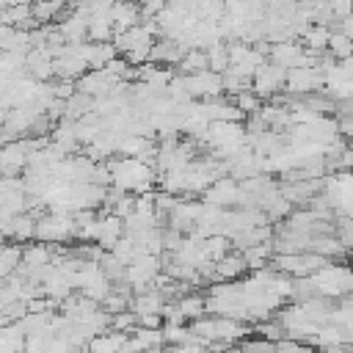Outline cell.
I'll return each instance as SVG.
<instances>
[{
    "instance_id": "obj_1",
    "label": "cell",
    "mask_w": 353,
    "mask_h": 353,
    "mask_svg": "<svg viewBox=\"0 0 353 353\" xmlns=\"http://www.w3.org/2000/svg\"><path fill=\"white\" fill-rule=\"evenodd\" d=\"M251 80H254V88H256L259 94H270V91H279V88L287 83V69H281V66H276V63H262V66L251 74Z\"/></svg>"
},
{
    "instance_id": "obj_2",
    "label": "cell",
    "mask_w": 353,
    "mask_h": 353,
    "mask_svg": "<svg viewBox=\"0 0 353 353\" xmlns=\"http://www.w3.org/2000/svg\"><path fill=\"white\" fill-rule=\"evenodd\" d=\"M334 58H339V61H347L350 55H353V41L342 33V30H336V33H331V39H328V47H325Z\"/></svg>"
}]
</instances>
